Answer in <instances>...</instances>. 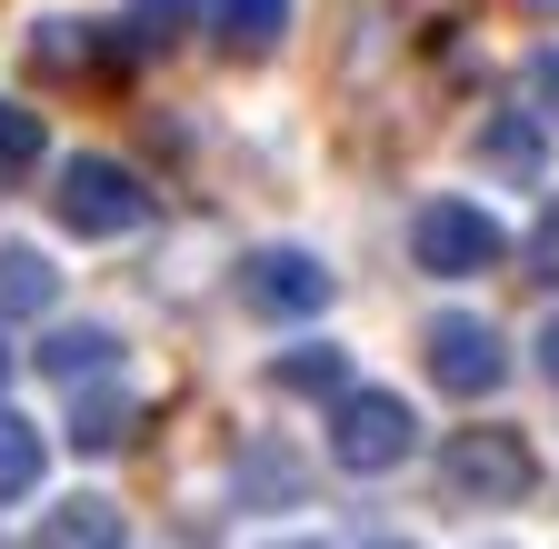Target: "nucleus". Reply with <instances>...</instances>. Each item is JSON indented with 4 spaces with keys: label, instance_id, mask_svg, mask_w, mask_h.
Returning <instances> with one entry per match:
<instances>
[{
    "label": "nucleus",
    "instance_id": "nucleus-1",
    "mask_svg": "<svg viewBox=\"0 0 559 549\" xmlns=\"http://www.w3.org/2000/svg\"><path fill=\"white\" fill-rule=\"evenodd\" d=\"M409 450H419V409L400 390H340L330 399V460L340 469L370 479V469H400Z\"/></svg>",
    "mask_w": 559,
    "mask_h": 549
},
{
    "label": "nucleus",
    "instance_id": "nucleus-2",
    "mask_svg": "<svg viewBox=\"0 0 559 549\" xmlns=\"http://www.w3.org/2000/svg\"><path fill=\"white\" fill-rule=\"evenodd\" d=\"M409 260L430 270V281H479V270L510 260V230L479 211V200H430V211L409 220Z\"/></svg>",
    "mask_w": 559,
    "mask_h": 549
},
{
    "label": "nucleus",
    "instance_id": "nucleus-3",
    "mask_svg": "<svg viewBox=\"0 0 559 549\" xmlns=\"http://www.w3.org/2000/svg\"><path fill=\"white\" fill-rule=\"evenodd\" d=\"M440 490L469 500V510H510V500H530V440L500 430V420L460 430V440L440 450Z\"/></svg>",
    "mask_w": 559,
    "mask_h": 549
},
{
    "label": "nucleus",
    "instance_id": "nucleus-4",
    "mask_svg": "<svg viewBox=\"0 0 559 549\" xmlns=\"http://www.w3.org/2000/svg\"><path fill=\"white\" fill-rule=\"evenodd\" d=\"M50 200H60V230H81V240H120V230L151 220V190H140L120 160H100V151H91V160H70Z\"/></svg>",
    "mask_w": 559,
    "mask_h": 549
},
{
    "label": "nucleus",
    "instance_id": "nucleus-5",
    "mask_svg": "<svg viewBox=\"0 0 559 549\" xmlns=\"http://www.w3.org/2000/svg\"><path fill=\"white\" fill-rule=\"evenodd\" d=\"M430 380H440L450 399H489V390L510 380L500 330H489V320H469V310H440V320H430Z\"/></svg>",
    "mask_w": 559,
    "mask_h": 549
},
{
    "label": "nucleus",
    "instance_id": "nucleus-6",
    "mask_svg": "<svg viewBox=\"0 0 559 549\" xmlns=\"http://www.w3.org/2000/svg\"><path fill=\"white\" fill-rule=\"evenodd\" d=\"M240 290L270 320H320L330 310V260H310V250H250L240 260Z\"/></svg>",
    "mask_w": 559,
    "mask_h": 549
},
{
    "label": "nucleus",
    "instance_id": "nucleus-7",
    "mask_svg": "<svg viewBox=\"0 0 559 549\" xmlns=\"http://www.w3.org/2000/svg\"><path fill=\"white\" fill-rule=\"evenodd\" d=\"M210 40L230 60H270L290 40V0H210Z\"/></svg>",
    "mask_w": 559,
    "mask_h": 549
},
{
    "label": "nucleus",
    "instance_id": "nucleus-8",
    "mask_svg": "<svg viewBox=\"0 0 559 549\" xmlns=\"http://www.w3.org/2000/svg\"><path fill=\"white\" fill-rule=\"evenodd\" d=\"M60 300V260H40L31 240H0V320H40Z\"/></svg>",
    "mask_w": 559,
    "mask_h": 549
},
{
    "label": "nucleus",
    "instance_id": "nucleus-9",
    "mask_svg": "<svg viewBox=\"0 0 559 549\" xmlns=\"http://www.w3.org/2000/svg\"><path fill=\"white\" fill-rule=\"evenodd\" d=\"M469 160H479V170H500V180H539L549 141H539V120L500 110V120H479V141H469Z\"/></svg>",
    "mask_w": 559,
    "mask_h": 549
},
{
    "label": "nucleus",
    "instance_id": "nucleus-10",
    "mask_svg": "<svg viewBox=\"0 0 559 549\" xmlns=\"http://www.w3.org/2000/svg\"><path fill=\"white\" fill-rule=\"evenodd\" d=\"M40 370H50L60 390H91V380L120 370V339H110V330H60V339H40Z\"/></svg>",
    "mask_w": 559,
    "mask_h": 549
},
{
    "label": "nucleus",
    "instance_id": "nucleus-11",
    "mask_svg": "<svg viewBox=\"0 0 559 549\" xmlns=\"http://www.w3.org/2000/svg\"><path fill=\"white\" fill-rule=\"evenodd\" d=\"M31 549H120V510L110 500H50Z\"/></svg>",
    "mask_w": 559,
    "mask_h": 549
},
{
    "label": "nucleus",
    "instance_id": "nucleus-12",
    "mask_svg": "<svg viewBox=\"0 0 559 549\" xmlns=\"http://www.w3.org/2000/svg\"><path fill=\"white\" fill-rule=\"evenodd\" d=\"M40 460H50L40 430L21 420V409H0V500H31L40 490Z\"/></svg>",
    "mask_w": 559,
    "mask_h": 549
},
{
    "label": "nucleus",
    "instance_id": "nucleus-13",
    "mask_svg": "<svg viewBox=\"0 0 559 549\" xmlns=\"http://www.w3.org/2000/svg\"><path fill=\"white\" fill-rule=\"evenodd\" d=\"M270 380H280V390H310V399H340V390H349V360H340V339H320V350H280Z\"/></svg>",
    "mask_w": 559,
    "mask_h": 549
},
{
    "label": "nucleus",
    "instance_id": "nucleus-14",
    "mask_svg": "<svg viewBox=\"0 0 559 549\" xmlns=\"http://www.w3.org/2000/svg\"><path fill=\"white\" fill-rule=\"evenodd\" d=\"M50 160V130H40V110L31 100H0V180H31Z\"/></svg>",
    "mask_w": 559,
    "mask_h": 549
},
{
    "label": "nucleus",
    "instance_id": "nucleus-15",
    "mask_svg": "<svg viewBox=\"0 0 559 549\" xmlns=\"http://www.w3.org/2000/svg\"><path fill=\"white\" fill-rule=\"evenodd\" d=\"M240 500H250V510H290V500H300V469L280 460V450H250V460H240Z\"/></svg>",
    "mask_w": 559,
    "mask_h": 549
},
{
    "label": "nucleus",
    "instance_id": "nucleus-16",
    "mask_svg": "<svg viewBox=\"0 0 559 549\" xmlns=\"http://www.w3.org/2000/svg\"><path fill=\"white\" fill-rule=\"evenodd\" d=\"M31 50L50 60V71H91V60H100V31H91V21H81V31H70V21H40Z\"/></svg>",
    "mask_w": 559,
    "mask_h": 549
},
{
    "label": "nucleus",
    "instance_id": "nucleus-17",
    "mask_svg": "<svg viewBox=\"0 0 559 549\" xmlns=\"http://www.w3.org/2000/svg\"><path fill=\"white\" fill-rule=\"evenodd\" d=\"M130 440V399H81V420H70V450H120Z\"/></svg>",
    "mask_w": 559,
    "mask_h": 549
},
{
    "label": "nucleus",
    "instance_id": "nucleus-18",
    "mask_svg": "<svg viewBox=\"0 0 559 549\" xmlns=\"http://www.w3.org/2000/svg\"><path fill=\"white\" fill-rule=\"evenodd\" d=\"M190 21H200V0H130V40H151V50H170Z\"/></svg>",
    "mask_w": 559,
    "mask_h": 549
},
{
    "label": "nucleus",
    "instance_id": "nucleus-19",
    "mask_svg": "<svg viewBox=\"0 0 559 549\" xmlns=\"http://www.w3.org/2000/svg\"><path fill=\"white\" fill-rule=\"evenodd\" d=\"M530 270H539V281H559V200H549L539 230H530Z\"/></svg>",
    "mask_w": 559,
    "mask_h": 549
},
{
    "label": "nucleus",
    "instance_id": "nucleus-20",
    "mask_svg": "<svg viewBox=\"0 0 559 549\" xmlns=\"http://www.w3.org/2000/svg\"><path fill=\"white\" fill-rule=\"evenodd\" d=\"M530 100H539V120H559V40L530 60Z\"/></svg>",
    "mask_w": 559,
    "mask_h": 549
},
{
    "label": "nucleus",
    "instance_id": "nucleus-21",
    "mask_svg": "<svg viewBox=\"0 0 559 549\" xmlns=\"http://www.w3.org/2000/svg\"><path fill=\"white\" fill-rule=\"evenodd\" d=\"M539 380H549V390H559V320H549V330H539Z\"/></svg>",
    "mask_w": 559,
    "mask_h": 549
},
{
    "label": "nucleus",
    "instance_id": "nucleus-22",
    "mask_svg": "<svg viewBox=\"0 0 559 549\" xmlns=\"http://www.w3.org/2000/svg\"><path fill=\"white\" fill-rule=\"evenodd\" d=\"M370 549H419V539H370Z\"/></svg>",
    "mask_w": 559,
    "mask_h": 549
},
{
    "label": "nucleus",
    "instance_id": "nucleus-23",
    "mask_svg": "<svg viewBox=\"0 0 559 549\" xmlns=\"http://www.w3.org/2000/svg\"><path fill=\"white\" fill-rule=\"evenodd\" d=\"M530 11H549V21H559V0H530Z\"/></svg>",
    "mask_w": 559,
    "mask_h": 549
},
{
    "label": "nucleus",
    "instance_id": "nucleus-24",
    "mask_svg": "<svg viewBox=\"0 0 559 549\" xmlns=\"http://www.w3.org/2000/svg\"><path fill=\"white\" fill-rule=\"evenodd\" d=\"M0 380H11V350H0Z\"/></svg>",
    "mask_w": 559,
    "mask_h": 549
},
{
    "label": "nucleus",
    "instance_id": "nucleus-25",
    "mask_svg": "<svg viewBox=\"0 0 559 549\" xmlns=\"http://www.w3.org/2000/svg\"><path fill=\"white\" fill-rule=\"evenodd\" d=\"M290 549H320V539H290Z\"/></svg>",
    "mask_w": 559,
    "mask_h": 549
}]
</instances>
